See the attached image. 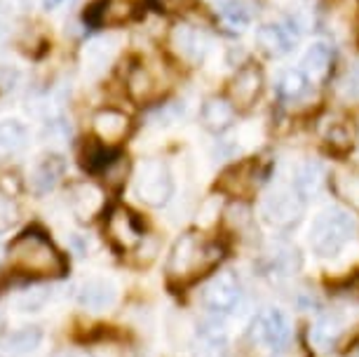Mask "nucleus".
Returning a JSON list of instances; mask_svg holds the SVG:
<instances>
[{"mask_svg": "<svg viewBox=\"0 0 359 357\" xmlns=\"http://www.w3.org/2000/svg\"><path fill=\"white\" fill-rule=\"evenodd\" d=\"M3 40H5V31L0 29V45H3Z\"/></svg>", "mask_w": 359, "mask_h": 357, "instance_id": "nucleus-38", "label": "nucleus"}, {"mask_svg": "<svg viewBox=\"0 0 359 357\" xmlns=\"http://www.w3.org/2000/svg\"><path fill=\"white\" fill-rule=\"evenodd\" d=\"M134 193L148 207H165L174 195L169 165L160 158H144L134 172Z\"/></svg>", "mask_w": 359, "mask_h": 357, "instance_id": "nucleus-4", "label": "nucleus"}, {"mask_svg": "<svg viewBox=\"0 0 359 357\" xmlns=\"http://www.w3.org/2000/svg\"><path fill=\"white\" fill-rule=\"evenodd\" d=\"M62 3H64V0H43V8L50 12V10H57Z\"/></svg>", "mask_w": 359, "mask_h": 357, "instance_id": "nucleus-35", "label": "nucleus"}, {"mask_svg": "<svg viewBox=\"0 0 359 357\" xmlns=\"http://www.w3.org/2000/svg\"><path fill=\"white\" fill-rule=\"evenodd\" d=\"M308 76L303 71H287L277 85V92H280L282 99H289V101H296L301 99L303 94L308 92Z\"/></svg>", "mask_w": 359, "mask_h": 357, "instance_id": "nucleus-32", "label": "nucleus"}, {"mask_svg": "<svg viewBox=\"0 0 359 357\" xmlns=\"http://www.w3.org/2000/svg\"><path fill=\"white\" fill-rule=\"evenodd\" d=\"M322 184H324V167L320 163L310 160V163L298 167L296 179H294V188L303 195V198L317 195V193H320Z\"/></svg>", "mask_w": 359, "mask_h": 357, "instance_id": "nucleus-26", "label": "nucleus"}, {"mask_svg": "<svg viewBox=\"0 0 359 357\" xmlns=\"http://www.w3.org/2000/svg\"><path fill=\"white\" fill-rule=\"evenodd\" d=\"M355 233H357L355 219L345 210L329 207V210H324L313 221V228H310V247L315 249L317 257L331 259L343 252L345 245L355 238Z\"/></svg>", "mask_w": 359, "mask_h": 357, "instance_id": "nucleus-3", "label": "nucleus"}, {"mask_svg": "<svg viewBox=\"0 0 359 357\" xmlns=\"http://www.w3.org/2000/svg\"><path fill=\"white\" fill-rule=\"evenodd\" d=\"M106 235L115 249L130 252L144 240V226H141L137 214L127 207H115L106 219Z\"/></svg>", "mask_w": 359, "mask_h": 357, "instance_id": "nucleus-8", "label": "nucleus"}, {"mask_svg": "<svg viewBox=\"0 0 359 357\" xmlns=\"http://www.w3.org/2000/svg\"><path fill=\"white\" fill-rule=\"evenodd\" d=\"M200 120H202V125H205V130L209 132H214V134L226 132L235 120V106L221 97H209L205 104H202Z\"/></svg>", "mask_w": 359, "mask_h": 357, "instance_id": "nucleus-21", "label": "nucleus"}, {"mask_svg": "<svg viewBox=\"0 0 359 357\" xmlns=\"http://www.w3.org/2000/svg\"><path fill=\"white\" fill-rule=\"evenodd\" d=\"M52 357H71V353L69 350H59V353H54Z\"/></svg>", "mask_w": 359, "mask_h": 357, "instance_id": "nucleus-36", "label": "nucleus"}, {"mask_svg": "<svg viewBox=\"0 0 359 357\" xmlns=\"http://www.w3.org/2000/svg\"><path fill=\"white\" fill-rule=\"evenodd\" d=\"M80 306L87 311H106L115 303V287L104 278L87 280L78 292Z\"/></svg>", "mask_w": 359, "mask_h": 357, "instance_id": "nucleus-22", "label": "nucleus"}, {"mask_svg": "<svg viewBox=\"0 0 359 357\" xmlns=\"http://www.w3.org/2000/svg\"><path fill=\"white\" fill-rule=\"evenodd\" d=\"M202 303H205L207 311L216 315V318L233 315L242 303V285L237 280V275L226 271L212 278V282L202 292Z\"/></svg>", "mask_w": 359, "mask_h": 357, "instance_id": "nucleus-7", "label": "nucleus"}, {"mask_svg": "<svg viewBox=\"0 0 359 357\" xmlns=\"http://www.w3.org/2000/svg\"><path fill=\"white\" fill-rule=\"evenodd\" d=\"M174 52L188 64H200L209 50V38L191 24H176L169 36Z\"/></svg>", "mask_w": 359, "mask_h": 357, "instance_id": "nucleus-10", "label": "nucleus"}, {"mask_svg": "<svg viewBox=\"0 0 359 357\" xmlns=\"http://www.w3.org/2000/svg\"><path fill=\"white\" fill-rule=\"evenodd\" d=\"M94 134H97L99 141H104L106 146H113L118 141H123L127 134H130V116H125L123 111L118 109H101L92 120Z\"/></svg>", "mask_w": 359, "mask_h": 357, "instance_id": "nucleus-16", "label": "nucleus"}, {"mask_svg": "<svg viewBox=\"0 0 359 357\" xmlns=\"http://www.w3.org/2000/svg\"><path fill=\"white\" fill-rule=\"evenodd\" d=\"M3 329H5V315L0 313V336H3Z\"/></svg>", "mask_w": 359, "mask_h": 357, "instance_id": "nucleus-37", "label": "nucleus"}, {"mask_svg": "<svg viewBox=\"0 0 359 357\" xmlns=\"http://www.w3.org/2000/svg\"><path fill=\"white\" fill-rule=\"evenodd\" d=\"M64 170H66V165H64L62 156H54V153H50V156L38 158L29 170L31 191L36 195H47L54 186L59 184V179L64 177Z\"/></svg>", "mask_w": 359, "mask_h": 357, "instance_id": "nucleus-14", "label": "nucleus"}, {"mask_svg": "<svg viewBox=\"0 0 359 357\" xmlns=\"http://www.w3.org/2000/svg\"><path fill=\"white\" fill-rule=\"evenodd\" d=\"M120 50V38L113 36V33H106V36L92 38L90 43L85 45L83 50V64L85 71L90 73L92 78H99L101 73H106V69L115 62Z\"/></svg>", "mask_w": 359, "mask_h": 357, "instance_id": "nucleus-11", "label": "nucleus"}, {"mask_svg": "<svg viewBox=\"0 0 359 357\" xmlns=\"http://www.w3.org/2000/svg\"><path fill=\"white\" fill-rule=\"evenodd\" d=\"M324 139H327L329 148H334L338 153H345V151H350L352 144H355L357 130H355V125L348 123V120H334V123L327 127Z\"/></svg>", "mask_w": 359, "mask_h": 357, "instance_id": "nucleus-28", "label": "nucleus"}, {"mask_svg": "<svg viewBox=\"0 0 359 357\" xmlns=\"http://www.w3.org/2000/svg\"><path fill=\"white\" fill-rule=\"evenodd\" d=\"M193 357H228V339L216 322L202 325L193 343Z\"/></svg>", "mask_w": 359, "mask_h": 357, "instance_id": "nucleus-20", "label": "nucleus"}, {"mask_svg": "<svg viewBox=\"0 0 359 357\" xmlns=\"http://www.w3.org/2000/svg\"><path fill=\"white\" fill-rule=\"evenodd\" d=\"M331 59H334V50L327 43H315L308 47V52L303 55V73L313 80L327 78L331 69Z\"/></svg>", "mask_w": 359, "mask_h": 357, "instance_id": "nucleus-25", "label": "nucleus"}, {"mask_svg": "<svg viewBox=\"0 0 359 357\" xmlns=\"http://www.w3.org/2000/svg\"><path fill=\"white\" fill-rule=\"evenodd\" d=\"M106 207V195L104 191L92 184V181H83L71 188V210L76 212L80 221H90L97 214L104 212Z\"/></svg>", "mask_w": 359, "mask_h": 357, "instance_id": "nucleus-15", "label": "nucleus"}, {"mask_svg": "<svg viewBox=\"0 0 359 357\" xmlns=\"http://www.w3.org/2000/svg\"><path fill=\"white\" fill-rule=\"evenodd\" d=\"M226 226L230 233H235L237 238H247L249 233L254 231V219H252V210L245 205V202H233V205L226 210Z\"/></svg>", "mask_w": 359, "mask_h": 357, "instance_id": "nucleus-30", "label": "nucleus"}, {"mask_svg": "<svg viewBox=\"0 0 359 357\" xmlns=\"http://www.w3.org/2000/svg\"><path fill=\"white\" fill-rule=\"evenodd\" d=\"M298 266H301V257H298L296 249L289 245L273 247V252H268V257H266V273L273 275L277 280L294 275L298 271Z\"/></svg>", "mask_w": 359, "mask_h": 357, "instance_id": "nucleus-23", "label": "nucleus"}, {"mask_svg": "<svg viewBox=\"0 0 359 357\" xmlns=\"http://www.w3.org/2000/svg\"><path fill=\"white\" fill-rule=\"evenodd\" d=\"M303 200L306 198L294 186H280L263 200L261 214L270 226L280 228V231H289L303 219V210H306Z\"/></svg>", "mask_w": 359, "mask_h": 357, "instance_id": "nucleus-5", "label": "nucleus"}, {"mask_svg": "<svg viewBox=\"0 0 359 357\" xmlns=\"http://www.w3.org/2000/svg\"><path fill=\"white\" fill-rule=\"evenodd\" d=\"M120 156L115 151H111L104 141H92V144L85 146V153H83V167L90 172H106L115 160Z\"/></svg>", "mask_w": 359, "mask_h": 357, "instance_id": "nucleus-27", "label": "nucleus"}, {"mask_svg": "<svg viewBox=\"0 0 359 357\" xmlns=\"http://www.w3.org/2000/svg\"><path fill=\"white\" fill-rule=\"evenodd\" d=\"M331 186H334V193L341 200L348 202L350 207L359 210V172L350 170V172H336L334 179H331Z\"/></svg>", "mask_w": 359, "mask_h": 357, "instance_id": "nucleus-29", "label": "nucleus"}, {"mask_svg": "<svg viewBox=\"0 0 359 357\" xmlns=\"http://www.w3.org/2000/svg\"><path fill=\"white\" fill-rule=\"evenodd\" d=\"M43 341L40 327H22L0 336V357H29Z\"/></svg>", "mask_w": 359, "mask_h": 357, "instance_id": "nucleus-18", "label": "nucleus"}, {"mask_svg": "<svg viewBox=\"0 0 359 357\" xmlns=\"http://www.w3.org/2000/svg\"><path fill=\"white\" fill-rule=\"evenodd\" d=\"M254 339L273 350L284 348L291 339V327L287 315L277 311V308H263L254 320Z\"/></svg>", "mask_w": 359, "mask_h": 357, "instance_id": "nucleus-9", "label": "nucleus"}, {"mask_svg": "<svg viewBox=\"0 0 359 357\" xmlns=\"http://www.w3.org/2000/svg\"><path fill=\"white\" fill-rule=\"evenodd\" d=\"M8 264L12 271L26 278H62L69 268L64 254L54 247V242L36 228L19 233L10 242Z\"/></svg>", "mask_w": 359, "mask_h": 357, "instance_id": "nucleus-1", "label": "nucleus"}, {"mask_svg": "<svg viewBox=\"0 0 359 357\" xmlns=\"http://www.w3.org/2000/svg\"><path fill=\"white\" fill-rule=\"evenodd\" d=\"M162 90H165V85H162V80H160V73H155L151 66H146V64H137L130 71V76H127V92H130V97L134 101H139V104L158 99Z\"/></svg>", "mask_w": 359, "mask_h": 357, "instance_id": "nucleus-17", "label": "nucleus"}, {"mask_svg": "<svg viewBox=\"0 0 359 357\" xmlns=\"http://www.w3.org/2000/svg\"><path fill=\"white\" fill-rule=\"evenodd\" d=\"M17 219H19L17 202L12 200L10 193H5L3 188H0V233L10 231V228L17 224Z\"/></svg>", "mask_w": 359, "mask_h": 357, "instance_id": "nucleus-33", "label": "nucleus"}, {"mask_svg": "<svg viewBox=\"0 0 359 357\" xmlns=\"http://www.w3.org/2000/svg\"><path fill=\"white\" fill-rule=\"evenodd\" d=\"M29 144V130L19 120H0V158L22 153Z\"/></svg>", "mask_w": 359, "mask_h": 357, "instance_id": "nucleus-24", "label": "nucleus"}, {"mask_svg": "<svg viewBox=\"0 0 359 357\" xmlns=\"http://www.w3.org/2000/svg\"><path fill=\"white\" fill-rule=\"evenodd\" d=\"M261 90H263V73L259 66H254V64L242 66L233 76L228 87L230 101H233L237 109H249V106L259 99Z\"/></svg>", "mask_w": 359, "mask_h": 357, "instance_id": "nucleus-12", "label": "nucleus"}, {"mask_svg": "<svg viewBox=\"0 0 359 357\" xmlns=\"http://www.w3.org/2000/svg\"><path fill=\"white\" fill-rule=\"evenodd\" d=\"M296 29L298 26L294 22L263 24L261 29L256 31V45L270 57H282V55H287V52H291V47L296 45V40H298Z\"/></svg>", "mask_w": 359, "mask_h": 357, "instance_id": "nucleus-13", "label": "nucleus"}, {"mask_svg": "<svg viewBox=\"0 0 359 357\" xmlns=\"http://www.w3.org/2000/svg\"><path fill=\"white\" fill-rule=\"evenodd\" d=\"M268 179V167L261 160H245L228 167L219 179V191L233 195V198H252V195L263 186V181Z\"/></svg>", "mask_w": 359, "mask_h": 357, "instance_id": "nucleus-6", "label": "nucleus"}, {"mask_svg": "<svg viewBox=\"0 0 359 357\" xmlns=\"http://www.w3.org/2000/svg\"><path fill=\"white\" fill-rule=\"evenodd\" d=\"M223 259V249L216 242L207 240L200 233H186L176 240L167 259V278L172 285H191Z\"/></svg>", "mask_w": 359, "mask_h": 357, "instance_id": "nucleus-2", "label": "nucleus"}, {"mask_svg": "<svg viewBox=\"0 0 359 357\" xmlns=\"http://www.w3.org/2000/svg\"><path fill=\"white\" fill-rule=\"evenodd\" d=\"M345 332V318L338 311H327L317 315L313 329H310V339L320 350H329L334 343L341 339Z\"/></svg>", "mask_w": 359, "mask_h": 357, "instance_id": "nucleus-19", "label": "nucleus"}, {"mask_svg": "<svg viewBox=\"0 0 359 357\" xmlns=\"http://www.w3.org/2000/svg\"><path fill=\"white\" fill-rule=\"evenodd\" d=\"M221 19L233 31H242L252 24V8L245 0H228L221 8Z\"/></svg>", "mask_w": 359, "mask_h": 357, "instance_id": "nucleus-31", "label": "nucleus"}, {"mask_svg": "<svg viewBox=\"0 0 359 357\" xmlns=\"http://www.w3.org/2000/svg\"><path fill=\"white\" fill-rule=\"evenodd\" d=\"M338 92H341V97L348 101L359 99V66L345 73V78L338 83Z\"/></svg>", "mask_w": 359, "mask_h": 357, "instance_id": "nucleus-34", "label": "nucleus"}]
</instances>
